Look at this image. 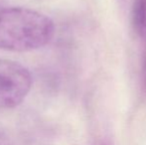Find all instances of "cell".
Segmentation results:
<instances>
[{
    "instance_id": "3",
    "label": "cell",
    "mask_w": 146,
    "mask_h": 145,
    "mask_svg": "<svg viewBox=\"0 0 146 145\" xmlns=\"http://www.w3.org/2000/svg\"><path fill=\"white\" fill-rule=\"evenodd\" d=\"M132 25L137 35L146 39V0H134L133 2Z\"/></svg>"
},
{
    "instance_id": "4",
    "label": "cell",
    "mask_w": 146,
    "mask_h": 145,
    "mask_svg": "<svg viewBox=\"0 0 146 145\" xmlns=\"http://www.w3.org/2000/svg\"><path fill=\"white\" fill-rule=\"evenodd\" d=\"M142 77H143V83L146 87V56L143 59V64H142Z\"/></svg>"
},
{
    "instance_id": "1",
    "label": "cell",
    "mask_w": 146,
    "mask_h": 145,
    "mask_svg": "<svg viewBox=\"0 0 146 145\" xmlns=\"http://www.w3.org/2000/svg\"><path fill=\"white\" fill-rule=\"evenodd\" d=\"M54 35V22L45 14L29 8L0 6V50H38L48 45Z\"/></svg>"
},
{
    "instance_id": "2",
    "label": "cell",
    "mask_w": 146,
    "mask_h": 145,
    "mask_svg": "<svg viewBox=\"0 0 146 145\" xmlns=\"http://www.w3.org/2000/svg\"><path fill=\"white\" fill-rule=\"evenodd\" d=\"M32 87V75L25 67L0 59V109H12L22 103Z\"/></svg>"
}]
</instances>
